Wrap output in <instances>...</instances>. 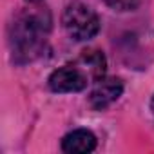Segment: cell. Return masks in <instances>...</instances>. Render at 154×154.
<instances>
[{
  "label": "cell",
  "instance_id": "2",
  "mask_svg": "<svg viewBox=\"0 0 154 154\" xmlns=\"http://www.w3.org/2000/svg\"><path fill=\"white\" fill-rule=\"evenodd\" d=\"M62 24H63L67 35L72 40H78V42L91 40L100 31L98 15L89 6L80 4V2H74V4L65 8L63 17H62Z\"/></svg>",
  "mask_w": 154,
  "mask_h": 154
},
{
  "label": "cell",
  "instance_id": "7",
  "mask_svg": "<svg viewBox=\"0 0 154 154\" xmlns=\"http://www.w3.org/2000/svg\"><path fill=\"white\" fill-rule=\"evenodd\" d=\"M107 4L116 11H132L138 8V0H107Z\"/></svg>",
  "mask_w": 154,
  "mask_h": 154
},
{
  "label": "cell",
  "instance_id": "5",
  "mask_svg": "<svg viewBox=\"0 0 154 154\" xmlns=\"http://www.w3.org/2000/svg\"><path fill=\"white\" fill-rule=\"evenodd\" d=\"M94 147H96V138L91 131H85V129L72 131L62 140V149L63 152H69V154L93 152Z\"/></svg>",
  "mask_w": 154,
  "mask_h": 154
},
{
  "label": "cell",
  "instance_id": "9",
  "mask_svg": "<svg viewBox=\"0 0 154 154\" xmlns=\"http://www.w3.org/2000/svg\"><path fill=\"white\" fill-rule=\"evenodd\" d=\"M29 2H40V0H29Z\"/></svg>",
  "mask_w": 154,
  "mask_h": 154
},
{
  "label": "cell",
  "instance_id": "3",
  "mask_svg": "<svg viewBox=\"0 0 154 154\" xmlns=\"http://www.w3.org/2000/svg\"><path fill=\"white\" fill-rule=\"evenodd\" d=\"M87 84L89 78L76 65H65L62 69H56L49 76V87L54 93H78L85 89Z\"/></svg>",
  "mask_w": 154,
  "mask_h": 154
},
{
  "label": "cell",
  "instance_id": "8",
  "mask_svg": "<svg viewBox=\"0 0 154 154\" xmlns=\"http://www.w3.org/2000/svg\"><path fill=\"white\" fill-rule=\"evenodd\" d=\"M150 109H152V112H154V98H152V102H150Z\"/></svg>",
  "mask_w": 154,
  "mask_h": 154
},
{
  "label": "cell",
  "instance_id": "1",
  "mask_svg": "<svg viewBox=\"0 0 154 154\" xmlns=\"http://www.w3.org/2000/svg\"><path fill=\"white\" fill-rule=\"evenodd\" d=\"M49 27L51 18L47 11H24L11 24L9 42L18 62L33 60L40 54Z\"/></svg>",
  "mask_w": 154,
  "mask_h": 154
},
{
  "label": "cell",
  "instance_id": "6",
  "mask_svg": "<svg viewBox=\"0 0 154 154\" xmlns=\"http://www.w3.org/2000/svg\"><path fill=\"white\" fill-rule=\"evenodd\" d=\"M76 67H80L84 72H85V76L89 80H94V82H98L100 78H103V74H105V56L100 53V51H96V49H89V51H84L82 54H80V58L76 60V63H74Z\"/></svg>",
  "mask_w": 154,
  "mask_h": 154
},
{
  "label": "cell",
  "instance_id": "4",
  "mask_svg": "<svg viewBox=\"0 0 154 154\" xmlns=\"http://www.w3.org/2000/svg\"><path fill=\"white\" fill-rule=\"evenodd\" d=\"M123 93V84L118 78H100L91 93V105L98 111L109 107L112 102H116Z\"/></svg>",
  "mask_w": 154,
  "mask_h": 154
}]
</instances>
